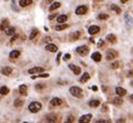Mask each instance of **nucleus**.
Listing matches in <instances>:
<instances>
[{
  "instance_id": "nucleus-1",
  "label": "nucleus",
  "mask_w": 133,
  "mask_h": 123,
  "mask_svg": "<svg viewBox=\"0 0 133 123\" xmlns=\"http://www.w3.org/2000/svg\"><path fill=\"white\" fill-rule=\"evenodd\" d=\"M69 92H70L73 96L77 97V98H83L84 97L83 89H81V88H79V87H77V86H73V87H70Z\"/></svg>"
},
{
  "instance_id": "nucleus-2",
  "label": "nucleus",
  "mask_w": 133,
  "mask_h": 123,
  "mask_svg": "<svg viewBox=\"0 0 133 123\" xmlns=\"http://www.w3.org/2000/svg\"><path fill=\"white\" fill-rule=\"evenodd\" d=\"M41 109H42V104L38 101H33L29 104V110H30L32 113H36V112H39Z\"/></svg>"
},
{
  "instance_id": "nucleus-3",
  "label": "nucleus",
  "mask_w": 133,
  "mask_h": 123,
  "mask_svg": "<svg viewBox=\"0 0 133 123\" xmlns=\"http://www.w3.org/2000/svg\"><path fill=\"white\" fill-rule=\"evenodd\" d=\"M76 52L78 53L79 55H81V56H86V55L89 53V48H88V46H86V45H83V46H79V47L76 48Z\"/></svg>"
},
{
  "instance_id": "nucleus-4",
  "label": "nucleus",
  "mask_w": 133,
  "mask_h": 123,
  "mask_svg": "<svg viewBox=\"0 0 133 123\" xmlns=\"http://www.w3.org/2000/svg\"><path fill=\"white\" fill-rule=\"evenodd\" d=\"M118 55H119V53L117 52L116 50H108L107 51V59L109 61V59H112V58H116V57H118Z\"/></svg>"
},
{
  "instance_id": "nucleus-5",
  "label": "nucleus",
  "mask_w": 133,
  "mask_h": 123,
  "mask_svg": "<svg viewBox=\"0 0 133 123\" xmlns=\"http://www.w3.org/2000/svg\"><path fill=\"white\" fill-rule=\"evenodd\" d=\"M46 120H47L48 123H57L58 122V116H57L56 114L51 113V114L46 115Z\"/></svg>"
},
{
  "instance_id": "nucleus-6",
  "label": "nucleus",
  "mask_w": 133,
  "mask_h": 123,
  "mask_svg": "<svg viewBox=\"0 0 133 123\" xmlns=\"http://www.w3.org/2000/svg\"><path fill=\"white\" fill-rule=\"evenodd\" d=\"M91 118H93V115L91 114H85V115L80 116V119H79V123H89L91 120Z\"/></svg>"
},
{
  "instance_id": "nucleus-7",
  "label": "nucleus",
  "mask_w": 133,
  "mask_h": 123,
  "mask_svg": "<svg viewBox=\"0 0 133 123\" xmlns=\"http://www.w3.org/2000/svg\"><path fill=\"white\" fill-rule=\"evenodd\" d=\"M87 10H88L87 6H79V7H77V9H76V14H78V15L85 14L86 12H87Z\"/></svg>"
},
{
  "instance_id": "nucleus-8",
  "label": "nucleus",
  "mask_w": 133,
  "mask_h": 123,
  "mask_svg": "<svg viewBox=\"0 0 133 123\" xmlns=\"http://www.w3.org/2000/svg\"><path fill=\"white\" fill-rule=\"evenodd\" d=\"M99 31H100V28L98 25H91V26H89V29H88V32H89V34H91V35L97 34Z\"/></svg>"
},
{
  "instance_id": "nucleus-9",
  "label": "nucleus",
  "mask_w": 133,
  "mask_h": 123,
  "mask_svg": "<svg viewBox=\"0 0 133 123\" xmlns=\"http://www.w3.org/2000/svg\"><path fill=\"white\" fill-rule=\"evenodd\" d=\"M62 103H63V101H62V99H61V98H53V99L51 100V102H50V104L52 107L61 106Z\"/></svg>"
},
{
  "instance_id": "nucleus-10",
  "label": "nucleus",
  "mask_w": 133,
  "mask_h": 123,
  "mask_svg": "<svg viewBox=\"0 0 133 123\" xmlns=\"http://www.w3.org/2000/svg\"><path fill=\"white\" fill-rule=\"evenodd\" d=\"M116 93L119 96V97H123V96L126 95V90L123 89L122 87H117L116 88Z\"/></svg>"
},
{
  "instance_id": "nucleus-11",
  "label": "nucleus",
  "mask_w": 133,
  "mask_h": 123,
  "mask_svg": "<svg viewBox=\"0 0 133 123\" xmlns=\"http://www.w3.org/2000/svg\"><path fill=\"white\" fill-rule=\"evenodd\" d=\"M42 71H44V68L43 67H33V68H31V69H29V74H40V73H42Z\"/></svg>"
},
{
  "instance_id": "nucleus-12",
  "label": "nucleus",
  "mask_w": 133,
  "mask_h": 123,
  "mask_svg": "<svg viewBox=\"0 0 133 123\" xmlns=\"http://www.w3.org/2000/svg\"><path fill=\"white\" fill-rule=\"evenodd\" d=\"M69 69H71V70H73V73L75 74V75H78V74H80V71H81L80 67L76 66V65H74V64L69 65Z\"/></svg>"
},
{
  "instance_id": "nucleus-13",
  "label": "nucleus",
  "mask_w": 133,
  "mask_h": 123,
  "mask_svg": "<svg viewBox=\"0 0 133 123\" xmlns=\"http://www.w3.org/2000/svg\"><path fill=\"white\" fill-rule=\"evenodd\" d=\"M106 40L109 43H111V44H114V43L117 42V36L114 35V34H108V35L106 36Z\"/></svg>"
},
{
  "instance_id": "nucleus-14",
  "label": "nucleus",
  "mask_w": 133,
  "mask_h": 123,
  "mask_svg": "<svg viewBox=\"0 0 133 123\" xmlns=\"http://www.w3.org/2000/svg\"><path fill=\"white\" fill-rule=\"evenodd\" d=\"M8 28H9V21H8L7 19L2 20V22H1V24H0V30H1V31H6Z\"/></svg>"
},
{
  "instance_id": "nucleus-15",
  "label": "nucleus",
  "mask_w": 133,
  "mask_h": 123,
  "mask_svg": "<svg viewBox=\"0 0 133 123\" xmlns=\"http://www.w3.org/2000/svg\"><path fill=\"white\" fill-rule=\"evenodd\" d=\"M45 50L46 51H50V52H57V46L55 44L50 43V44H47L45 46Z\"/></svg>"
},
{
  "instance_id": "nucleus-16",
  "label": "nucleus",
  "mask_w": 133,
  "mask_h": 123,
  "mask_svg": "<svg viewBox=\"0 0 133 123\" xmlns=\"http://www.w3.org/2000/svg\"><path fill=\"white\" fill-rule=\"evenodd\" d=\"M91 58L98 63V62L101 61V54H100L99 52H95V53H93V55H91Z\"/></svg>"
},
{
  "instance_id": "nucleus-17",
  "label": "nucleus",
  "mask_w": 133,
  "mask_h": 123,
  "mask_svg": "<svg viewBox=\"0 0 133 123\" xmlns=\"http://www.w3.org/2000/svg\"><path fill=\"white\" fill-rule=\"evenodd\" d=\"M66 21H67V15H66V14H61V15L57 17V22H58V23L63 24V23H65Z\"/></svg>"
},
{
  "instance_id": "nucleus-18",
  "label": "nucleus",
  "mask_w": 133,
  "mask_h": 123,
  "mask_svg": "<svg viewBox=\"0 0 133 123\" xmlns=\"http://www.w3.org/2000/svg\"><path fill=\"white\" fill-rule=\"evenodd\" d=\"M26 89H28V87H26L25 85H21V86L19 87L20 93H21L22 96H26V95H28V90H26Z\"/></svg>"
},
{
  "instance_id": "nucleus-19",
  "label": "nucleus",
  "mask_w": 133,
  "mask_h": 123,
  "mask_svg": "<svg viewBox=\"0 0 133 123\" xmlns=\"http://www.w3.org/2000/svg\"><path fill=\"white\" fill-rule=\"evenodd\" d=\"M1 73L6 76H9V75H11V73H12V68L11 67H3V68L1 69Z\"/></svg>"
},
{
  "instance_id": "nucleus-20",
  "label": "nucleus",
  "mask_w": 133,
  "mask_h": 123,
  "mask_svg": "<svg viewBox=\"0 0 133 123\" xmlns=\"http://www.w3.org/2000/svg\"><path fill=\"white\" fill-rule=\"evenodd\" d=\"M5 32H6V34H7V35L13 36L14 33H16V28H8L7 30L5 31Z\"/></svg>"
},
{
  "instance_id": "nucleus-21",
  "label": "nucleus",
  "mask_w": 133,
  "mask_h": 123,
  "mask_svg": "<svg viewBox=\"0 0 133 123\" xmlns=\"http://www.w3.org/2000/svg\"><path fill=\"white\" fill-rule=\"evenodd\" d=\"M60 7H61V3H60V2H53L52 5L50 6L48 10H50V11H54V10L58 9V8H60Z\"/></svg>"
},
{
  "instance_id": "nucleus-22",
  "label": "nucleus",
  "mask_w": 133,
  "mask_h": 123,
  "mask_svg": "<svg viewBox=\"0 0 133 123\" xmlns=\"http://www.w3.org/2000/svg\"><path fill=\"white\" fill-rule=\"evenodd\" d=\"M79 36H80V32H79V31H76V32H74V33L71 34L70 41H77L79 38Z\"/></svg>"
},
{
  "instance_id": "nucleus-23",
  "label": "nucleus",
  "mask_w": 133,
  "mask_h": 123,
  "mask_svg": "<svg viewBox=\"0 0 133 123\" xmlns=\"http://www.w3.org/2000/svg\"><path fill=\"white\" fill-rule=\"evenodd\" d=\"M9 93V88L6 87V86H2V87L0 88V95L1 96H6Z\"/></svg>"
},
{
  "instance_id": "nucleus-24",
  "label": "nucleus",
  "mask_w": 133,
  "mask_h": 123,
  "mask_svg": "<svg viewBox=\"0 0 133 123\" xmlns=\"http://www.w3.org/2000/svg\"><path fill=\"white\" fill-rule=\"evenodd\" d=\"M20 51H17V50H14V51H11L10 52V57L11 58H17V57H19L20 56Z\"/></svg>"
},
{
  "instance_id": "nucleus-25",
  "label": "nucleus",
  "mask_w": 133,
  "mask_h": 123,
  "mask_svg": "<svg viewBox=\"0 0 133 123\" xmlns=\"http://www.w3.org/2000/svg\"><path fill=\"white\" fill-rule=\"evenodd\" d=\"M89 106L91 108H97L100 106V101L99 100H91V101H89Z\"/></svg>"
},
{
  "instance_id": "nucleus-26",
  "label": "nucleus",
  "mask_w": 133,
  "mask_h": 123,
  "mask_svg": "<svg viewBox=\"0 0 133 123\" xmlns=\"http://www.w3.org/2000/svg\"><path fill=\"white\" fill-rule=\"evenodd\" d=\"M32 3L31 0H21L19 2V5L21 6V7H28V6H30Z\"/></svg>"
},
{
  "instance_id": "nucleus-27",
  "label": "nucleus",
  "mask_w": 133,
  "mask_h": 123,
  "mask_svg": "<svg viewBox=\"0 0 133 123\" xmlns=\"http://www.w3.org/2000/svg\"><path fill=\"white\" fill-rule=\"evenodd\" d=\"M89 78H90L89 74H88V73H84V75L81 76V78H80V81L84 84V83H86V81L89 80Z\"/></svg>"
},
{
  "instance_id": "nucleus-28",
  "label": "nucleus",
  "mask_w": 133,
  "mask_h": 123,
  "mask_svg": "<svg viewBox=\"0 0 133 123\" xmlns=\"http://www.w3.org/2000/svg\"><path fill=\"white\" fill-rule=\"evenodd\" d=\"M24 103V101L22 99H16L14 100V107H17V108H20V107H22Z\"/></svg>"
},
{
  "instance_id": "nucleus-29",
  "label": "nucleus",
  "mask_w": 133,
  "mask_h": 123,
  "mask_svg": "<svg viewBox=\"0 0 133 123\" xmlns=\"http://www.w3.org/2000/svg\"><path fill=\"white\" fill-rule=\"evenodd\" d=\"M110 9L113 10V11L116 12V13H118V14L121 13V9H120L118 6H116V5H111V6H110Z\"/></svg>"
},
{
  "instance_id": "nucleus-30",
  "label": "nucleus",
  "mask_w": 133,
  "mask_h": 123,
  "mask_svg": "<svg viewBox=\"0 0 133 123\" xmlns=\"http://www.w3.org/2000/svg\"><path fill=\"white\" fill-rule=\"evenodd\" d=\"M113 103L116 104V106H121L122 103H123V100H122V98L118 97V98H114L113 100Z\"/></svg>"
},
{
  "instance_id": "nucleus-31",
  "label": "nucleus",
  "mask_w": 133,
  "mask_h": 123,
  "mask_svg": "<svg viewBox=\"0 0 133 123\" xmlns=\"http://www.w3.org/2000/svg\"><path fill=\"white\" fill-rule=\"evenodd\" d=\"M38 34H39V30L38 29H33V30L31 31V33H30V38H31V40L32 38H34Z\"/></svg>"
},
{
  "instance_id": "nucleus-32",
  "label": "nucleus",
  "mask_w": 133,
  "mask_h": 123,
  "mask_svg": "<svg viewBox=\"0 0 133 123\" xmlns=\"http://www.w3.org/2000/svg\"><path fill=\"white\" fill-rule=\"evenodd\" d=\"M67 28H68L67 24H61V25H56L55 30L56 31H62V30H65V29H67Z\"/></svg>"
},
{
  "instance_id": "nucleus-33",
  "label": "nucleus",
  "mask_w": 133,
  "mask_h": 123,
  "mask_svg": "<svg viewBox=\"0 0 133 123\" xmlns=\"http://www.w3.org/2000/svg\"><path fill=\"white\" fill-rule=\"evenodd\" d=\"M98 19L99 20H107V19H109V15L106 14V13H100L99 15H98Z\"/></svg>"
},
{
  "instance_id": "nucleus-34",
  "label": "nucleus",
  "mask_w": 133,
  "mask_h": 123,
  "mask_svg": "<svg viewBox=\"0 0 133 123\" xmlns=\"http://www.w3.org/2000/svg\"><path fill=\"white\" fill-rule=\"evenodd\" d=\"M74 121H75V118H74V115H68V118L66 119L65 123H74Z\"/></svg>"
},
{
  "instance_id": "nucleus-35",
  "label": "nucleus",
  "mask_w": 133,
  "mask_h": 123,
  "mask_svg": "<svg viewBox=\"0 0 133 123\" xmlns=\"http://www.w3.org/2000/svg\"><path fill=\"white\" fill-rule=\"evenodd\" d=\"M36 77H41V78H47L48 77V74H39L38 76H32V78H36Z\"/></svg>"
},
{
  "instance_id": "nucleus-36",
  "label": "nucleus",
  "mask_w": 133,
  "mask_h": 123,
  "mask_svg": "<svg viewBox=\"0 0 133 123\" xmlns=\"http://www.w3.org/2000/svg\"><path fill=\"white\" fill-rule=\"evenodd\" d=\"M118 67H119V62H114V63L111 64V68L116 69V68H118Z\"/></svg>"
},
{
  "instance_id": "nucleus-37",
  "label": "nucleus",
  "mask_w": 133,
  "mask_h": 123,
  "mask_svg": "<svg viewBox=\"0 0 133 123\" xmlns=\"http://www.w3.org/2000/svg\"><path fill=\"white\" fill-rule=\"evenodd\" d=\"M105 45V41L103 40H99L98 41V47H102Z\"/></svg>"
},
{
  "instance_id": "nucleus-38",
  "label": "nucleus",
  "mask_w": 133,
  "mask_h": 123,
  "mask_svg": "<svg viewBox=\"0 0 133 123\" xmlns=\"http://www.w3.org/2000/svg\"><path fill=\"white\" fill-rule=\"evenodd\" d=\"M35 88L38 90H41V89H43L44 88V85H42V84H36L35 85Z\"/></svg>"
},
{
  "instance_id": "nucleus-39",
  "label": "nucleus",
  "mask_w": 133,
  "mask_h": 123,
  "mask_svg": "<svg viewBox=\"0 0 133 123\" xmlns=\"http://www.w3.org/2000/svg\"><path fill=\"white\" fill-rule=\"evenodd\" d=\"M125 21H126V23L129 21V24H132V20H131L130 15H128V14H125Z\"/></svg>"
},
{
  "instance_id": "nucleus-40",
  "label": "nucleus",
  "mask_w": 133,
  "mask_h": 123,
  "mask_svg": "<svg viewBox=\"0 0 133 123\" xmlns=\"http://www.w3.org/2000/svg\"><path fill=\"white\" fill-rule=\"evenodd\" d=\"M96 123H111V121H109V120H98V121H96Z\"/></svg>"
},
{
  "instance_id": "nucleus-41",
  "label": "nucleus",
  "mask_w": 133,
  "mask_h": 123,
  "mask_svg": "<svg viewBox=\"0 0 133 123\" xmlns=\"http://www.w3.org/2000/svg\"><path fill=\"white\" fill-rule=\"evenodd\" d=\"M69 58H70V55H69V54H65V55H64V61H65V62L68 61Z\"/></svg>"
},
{
  "instance_id": "nucleus-42",
  "label": "nucleus",
  "mask_w": 133,
  "mask_h": 123,
  "mask_svg": "<svg viewBox=\"0 0 133 123\" xmlns=\"http://www.w3.org/2000/svg\"><path fill=\"white\" fill-rule=\"evenodd\" d=\"M55 18H57V14H52V15L48 17V19H50V20H54Z\"/></svg>"
},
{
  "instance_id": "nucleus-43",
  "label": "nucleus",
  "mask_w": 133,
  "mask_h": 123,
  "mask_svg": "<svg viewBox=\"0 0 133 123\" xmlns=\"http://www.w3.org/2000/svg\"><path fill=\"white\" fill-rule=\"evenodd\" d=\"M61 55H62V53H58V54H57V57H56V62L57 63H60V58H61Z\"/></svg>"
},
{
  "instance_id": "nucleus-44",
  "label": "nucleus",
  "mask_w": 133,
  "mask_h": 123,
  "mask_svg": "<svg viewBox=\"0 0 133 123\" xmlns=\"http://www.w3.org/2000/svg\"><path fill=\"white\" fill-rule=\"evenodd\" d=\"M18 36H19V35H17V34H14V35L11 38V42H13V41H16V40H17V38H18Z\"/></svg>"
},
{
  "instance_id": "nucleus-45",
  "label": "nucleus",
  "mask_w": 133,
  "mask_h": 123,
  "mask_svg": "<svg viewBox=\"0 0 133 123\" xmlns=\"http://www.w3.org/2000/svg\"><path fill=\"white\" fill-rule=\"evenodd\" d=\"M117 123H125V120L124 119H119V120L117 121Z\"/></svg>"
},
{
  "instance_id": "nucleus-46",
  "label": "nucleus",
  "mask_w": 133,
  "mask_h": 123,
  "mask_svg": "<svg viewBox=\"0 0 133 123\" xmlns=\"http://www.w3.org/2000/svg\"><path fill=\"white\" fill-rule=\"evenodd\" d=\"M91 89H93L94 91H97V90H98V87H97V86H93V87H91Z\"/></svg>"
},
{
  "instance_id": "nucleus-47",
  "label": "nucleus",
  "mask_w": 133,
  "mask_h": 123,
  "mask_svg": "<svg viewBox=\"0 0 133 123\" xmlns=\"http://www.w3.org/2000/svg\"><path fill=\"white\" fill-rule=\"evenodd\" d=\"M128 76H133V71H132V70H130V73L128 74Z\"/></svg>"
},
{
  "instance_id": "nucleus-48",
  "label": "nucleus",
  "mask_w": 133,
  "mask_h": 123,
  "mask_svg": "<svg viewBox=\"0 0 133 123\" xmlns=\"http://www.w3.org/2000/svg\"><path fill=\"white\" fill-rule=\"evenodd\" d=\"M107 110H108L107 106H103V111H107Z\"/></svg>"
},
{
  "instance_id": "nucleus-49",
  "label": "nucleus",
  "mask_w": 133,
  "mask_h": 123,
  "mask_svg": "<svg viewBox=\"0 0 133 123\" xmlns=\"http://www.w3.org/2000/svg\"><path fill=\"white\" fill-rule=\"evenodd\" d=\"M130 99H131V101H133V95L131 96V98H130Z\"/></svg>"
},
{
  "instance_id": "nucleus-50",
  "label": "nucleus",
  "mask_w": 133,
  "mask_h": 123,
  "mask_svg": "<svg viewBox=\"0 0 133 123\" xmlns=\"http://www.w3.org/2000/svg\"><path fill=\"white\" fill-rule=\"evenodd\" d=\"M23 123H28V122H23Z\"/></svg>"
}]
</instances>
